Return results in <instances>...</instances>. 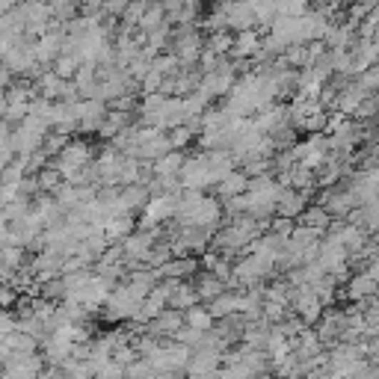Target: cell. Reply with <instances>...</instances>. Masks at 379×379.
<instances>
[{
	"instance_id": "17",
	"label": "cell",
	"mask_w": 379,
	"mask_h": 379,
	"mask_svg": "<svg viewBox=\"0 0 379 379\" xmlns=\"http://www.w3.org/2000/svg\"><path fill=\"white\" fill-rule=\"evenodd\" d=\"M329 223H332V216L320 205H308L303 213L296 216V226H305V228H314V231H326Z\"/></svg>"
},
{
	"instance_id": "30",
	"label": "cell",
	"mask_w": 379,
	"mask_h": 379,
	"mask_svg": "<svg viewBox=\"0 0 379 379\" xmlns=\"http://www.w3.org/2000/svg\"><path fill=\"white\" fill-rule=\"evenodd\" d=\"M48 9H51V21H56V24H69L71 18H77V4H69V0L48 4Z\"/></svg>"
},
{
	"instance_id": "21",
	"label": "cell",
	"mask_w": 379,
	"mask_h": 379,
	"mask_svg": "<svg viewBox=\"0 0 379 379\" xmlns=\"http://www.w3.org/2000/svg\"><path fill=\"white\" fill-rule=\"evenodd\" d=\"M4 347L9 350V353H21V355H30V353H39V344L33 341L30 335H24V332H12V335H6V341H4Z\"/></svg>"
},
{
	"instance_id": "28",
	"label": "cell",
	"mask_w": 379,
	"mask_h": 379,
	"mask_svg": "<svg viewBox=\"0 0 379 379\" xmlns=\"http://www.w3.org/2000/svg\"><path fill=\"white\" fill-rule=\"evenodd\" d=\"M139 184V161L136 157H122V172H118V187Z\"/></svg>"
},
{
	"instance_id": "41",
	"label": "cell",
	"mask_w": 379,
	"mask_h": 379,
	"mask_svg": "<svg viewBox=\"0 0 379 379\" xmlns=\"http://www.w3.org/2000/svg\"><path fill=\"white\" fill-rule=\"evenodd\" d=\"M15 332V317H12V311H0V338L6 341V335H12Z\"/></svg>"
},
{
	"instance_id": "33",
	"label": "cell",
	"mask_w": 379,
	"mask_h": 379,
	"mask_svg": "<svg viewBox=\"0 0 379 379\" xmlns=\"http://www.w3.org/2000/svg\"><path fill=\"white\" fill-rule=\"evenodd\" d=\"M69 139L71 136H63V133H56V131H51L45 139H42V151L48 154V157H56L59 151H63L66 146H69Z\"/></svg>"
},
{
	"instance_id": "38",
	"label": "cell",
	"mask_w": 379,
	"mask_h": 379,
	"mask_svg": "<svg viewBox=\"0 0 379 379\" xmlns=\"http://www.w3.org/2000/svg\"><path fill=\"white\" fill-rule=\"evenodd\" d=\"M370 118H376V95H368L355 110V122H370Z\"/></svg>"
},
{
	"instance_id": "8",
	"label": "cell",
	"mask_w": 379,
	"mask_h": 379,
	"mask_svg": "<svg viewBox=\"0 0 379 379\" xmlns=\"http://www.w3.org/2000/svg\"><path fill=\"white\" fill-rule=\"evenodd\" d=\"M226 30L243 33V30H255V18H252V4H226Z\"/></svg>"
},
{
	"instance_id": "19",
	"label": "cell",
	"mask_w": 379,
	"mask_h": 379,
	"mask_svg": "<svg viewBox=\"0 0 379 379\" xmlns=\"http://www.w3.org/2000/svg\"><path fill=\"white\" fill-rule=\"evenodd\" d=\"M184 326L196 329V332H211L213 329V317L208 314L205 305H193L184 311Z\"/></svg>"
},
{
	"instance_id": "23",
	"label": "cell",
	"mask_w": 379,
	"mask_h": 379,
	"mask_svg": "<svg viewBox=\"0 0 379 379\" xmlns=\"http://www.w3.org/2000/svg\"><path fill=\"white\" fill-rule=\"evenodd\" d=\"M231 33L228 30H223V33H211L208 39H205V51H211L213 56H228V51H231Z\"/></svg>"
},
{
	"instance_id": "14",
	"label": "cell",
	"mask_w": 379,
	"mask_h": 379,
	"mask_svg": "<svg viewBox=\"0 0 379 379\" xmlns=\"http://www.w3.org/2000/svg\"><path fill=\"white\" fill-rule=\"evenodd\" d=\"M184 161H187V151H166L163 157H157V161L151 163L154 178H172V175H178V172H181V166H184Z\"/></svg>"
},
{
	"instance_id": "31",
	"label": "cell",
	"mask_w": 379,
	"mask_h": 379,
	"mask_svg": "<svg viewBox=\"0 0 379 379\" xmlns=\"http://www.w3.org/2000/svg\"><path fill=\"white\" fill-rule=\"evenodd\" d=\"M202 335H205V332H196V329H190V326H181V329L172 335V341L181 344V347H187V350H196L198 344H202Z\"/></svg>"
},
{
	"instance_id": "25",
	"label": "cell",
	"mask_w": 379,
	"mask_h": 379,
	"mask_svg": "<svg viewBox=\"0 0 379 379\" xmlns=\"http://www.w3.org/2000/svg\"><path fill=\"white\" fill-rule=\"evenodd\" d=\"M0 258H4L6 270H9V273H15V270L27 267L30 252H27V249H15V246H4V249H0Z\"/></svg>"
},
{
	"instance_id": "13",
	"label": "cell",
	"mask_w": 379,
	"mask_h": 379,
	"mask_svg": "<svg viewBox=\"0 0 379 379\" xmlns=\"http://www.w3.org/2000/svg\"><path fill=\"white\" fill-rule=\"evenodd\" d=\"M246 187H249V178H246L241 169H234V172H228V175L223 178V181L216 184V196H219V202H226V198L243 196Z\"/></svg>"
},
{
	"instance_id": "39",
	"label": "cell",
	"mask_w": 379,
	"mask_h": 379,
	"mask_svg": "<svg viewBox=\"0 0 379 379\" xmlns=\"http://www.w3.org/2000/svg\"><path fill=\"white\" fill-rule=\"evenodd\" d=\"M110 362H116L118 368H128L131 362H136V353H133V347H131V344H125V347H118V350H113V355H110Z\"/></svg>"
},
{
	"instance_id": "1",
	"label": "cell",
	"mask_w": 379,
	"mask_h": 379,
	"mask_svg": "<svg viewBox=\"0 0 379 379\" xmlns=\"http://www.w3.org/2000/svg\"><path fill=\"white\" fill-rule=\"evenodd\" d=\"M92 161H95L92 143H89V139H84V136H77V139H69V146L59 151L56 157H51V166H54V169L59 172V178L66 181L69 175L86 169Z\"/></svg>"
},
{
	"instance_id": "9",
	"label": "cell",
	"mask_w": 379,
	"mask_h": 379,
	"mask_svg": "<svg viewBox=\"0 0 379 379\" xmlns=\"http://www.w3.org/2000/svg\"><path fill=\"white\" fill-rule=\"evenodd\" d=\"M190 285H193V290L198 296V305H208L211 299H216L219 293H226V285L219 282V278H213L211 273H202V270L190 278Z\"/></svg>"
},
{
	"instance_id": "32",
	"label": "cell",
	"mask_w": 379,
	"mask_h": 379,
	"mask_svg": "<svg viewBox=\"0 0 379 379\" xmlns=\"http://www.w3.org/2000/svg\"><path fill=\"white\" fill-rule=\"evenodd\" d=\"M353 84L358 86V92H365V95H373V92H376V86H379V69L373 66V69L362 71V74H358Z\"/></svg>"
},
{
	"instance_id": "35",
	"label": "cell",
	"mask_w": 379,
	"mask_h": 379,
	"mask_svg": "<svg viewBox=\"0 0 379 379\" xmlns=\"http://www.w3.org/2000/svg\"><path fill=\"white\" fill-rule=\"evenodd\" d=\"M308 12V4H299V0H288V4H276V15L282 18H303Z\"/></svg>"
},
{
	"instance_id": "3",
	"label": "cell",
	"mask_w": 379,
	"mask_h": 379,
	"mask_svg": "<svg viewBox=\"0 0 379 379\" xmlns=\"http://www.w3.org/2000/svg\"><path fill=\"white\" fill-rule=\"evenodd\" d=\"M157 282L161 278H172V282H190V278L198 273V258H169L163 267H157Z\"/></svg>"
},
{
	"instance_id": "4",
	"label": "cell",
	"mask_w": 379,
	"mask_h": 379,
	"mask_svg": "<svg viewBox=\"0 0 379 379\" xmlns=\"http://www.w3.org/2000/svg\"><path fill=\"white\" fill-rule=\"evenodd\" d=\"M77 104H63V101H54V110H51V131L63 133V136H71L77 133Z\"/></svg>"
},
{
	"instance_id": "42",
	"label": "cell",
	"mask_w": 379,
	"mask_h": 379,
	"mask_svg": "<svg viewBox=\"0 0 379 379\" xmlns=\"http://www.w3.org/2000/svg\"><path fill=\"white\" fill-rule=\"evenodd\" d=\"M18 198V193H15V187H6V184H0V211H4L9 202H15Z\"/></svg>"
},
{
	"instance_id": "5",
	"label": "cell",
	"mask_w": 379,
	"mask_h": 379,
	"mask_svg": "<svg viewBox=\"0 0 379 379\" xmlns=\"http://www.w3.org/2000/svg\"><path fill=\"white\" fill-rule=\"evenodd\" d=\"M370 296H376V282L365 273H353L341 288V299H350V303H365Z\"/></svg>"
},
{
	"instance_id": "22",
	"label": "cell",
	"mask_w": 379,
	"mask_h": 379,
	"mask_svg": "<svg viewBox=\"0 0 379 379\" xmlns=\"http://www.w3.org/2000/svg\"><path fill=\"white\" fill-rule=\"evenodd\" d=\"M36 184H39V193H42V196H54L59 187H63V178H59V172L54 166H45L42 172L36 175Z\"/></svg>"
},
{
	"instance_id": "24",
	"label": "cell",
	"mask_w": 379,
	"mask_h": 379,
	"mask_svg": "<svg viewBox=\"0 0 379 379\" xmlns=\"http://www.w3.org/2000/svg\"><path fill=\"white\" fill-rule=\"evenodd\" d=\"M151 71L166 81V77H175L178 71H181V66H178V59H175L172 54H161V56L151 59Z\"/></svg>"
},
{
	"instance_id": "26",
	"label": "cell",
	"mask_w": 379,
	"mask_h": 379,
	"mask_svg": "<svg viewBox=\"0 0 379 379\" xmlns=\"http://www.w3.org/2000/svg\"><path fill=\"white\" fill-rule=\"evenodd\" d=\"M163 6L161 4H148V9H146V15L139 18V24H136V30H143V33H151V30H157L163 24Z\"/></svg>"
},
{
	"instance_id": "43",
	"label": "cell",
	"mask_w": 379,
	"mask_h": 379,
	"mask_svg": "<svg viewBox=\"0 0 379 379\" xmlns=\"http://www.w3.org/2000/svg\"><path fill=\"white\" fill-rule=\"evenodd\" d=\"M9 276H12V273L6 270V264H4V258H0V285H6V282H9Z\"/></svg>"
},
{
	"instance_id": "45",
	"label": "cell",
	"mask_w": 379,
	"mask_h": 379,
	"mask_svg": "<svg viewBox=\"0 0 379 379\" xmlns=\"http://www.w3.org/2000/svg\"><path fill=\"white\" fill-rule=\"evenodd\" d=\"M285 379H288V376H285Z\"/></svg>"
},
{
	"instance_id": "16",
	"label": "cell",
	"mask_w": 379,
	"mask_h": 379,
	"mask_svg": "<svg viewBox=\"0 0 379 379\" xmlns=\"http://www.w3.org/2000/svg\"><path fill=\"white\" fill-rule=\"evenodd\" d=\"M193 305H198V296H196L193 285H190V282H178L175 290H172V296H169V303H166V308L184 314V311L193 308Z\"/></svg>"
},
{
	"instance_id": "18",
	"label": "cell",
	"mask_w": 379,
	"mask_h": 379,
	"mask_svg": "<svg viewBox=\"0 0 379 379\" xmlns=\"http://www.w3.org/2000/svg\"><path fill=\"white\" fill-rule=\"evenodd\" d=\"M148 190L143 187V184H133V187H122V205H125V211L133 216L136 211H143L146 205H148Z\"/></svg>"
},
{
	"instance_id": "27",
	"label": "cell",
	"mask_w": 379,
	"mask_h": 379,
	"mask_svg": "<svg viewBox=\"0 0 379 379\" xmlns=\"http://www.w3.org/2000/svg\"><path fill=\"white\" fill-rule=\"evenodd\" d=\"M166 139H169V148H172V151H187V148H190V143L196 139V133H193L187 125H181V128L166 131Z\"/></svg>"
},
{
	"instance_id": "29",
	"label": "cell",
	"mask_w": 379,
	"mask_h": 379,
	"mask_svg": "<svg viewBox=\"0 0 379 379\" xmlns=\"http://www.w3.org/2000/svg\"><path fill=\"white\" fill-rule=\"evenodd\" d=\"M77 69H81V59H74V56H56V63L51 66V71L59 77V81H71L77 74Z\"/></svg>"
},
{
	"instance_id": "7",
	"label": "cell",
	"mask_w": 379,
	"mask_h": 379,
	"mask_svg": "<svg viewBox=\"0 0 379 379\" xmlns=\"http://www.w3.org/2000/svg\"><path fill=\"white\" fill-rule=\"evenodd\" d=\"M258 51H261V33H258V30H243V33H234L228 59H252Z\"/></svg>"
},
{
	"instance_id": "44",
	"label": "cell",
	"mask_w": 379,
	"mask_h": 379,
	"mask_svg": "<svg viewBox=\"0 0 379 379\" xmlns=\"http://www.w3.org/2000/svg\"><path fill=\"white\" fill-rule=\"evenodd\" d=\"M6 228H9V226L4 223V219H0V249H4V237H6Z\"/></svg>"
},
{
	"instance_id": "11",
	"label": "cell",
	"mask_w": 379,
	"mask_h": 379,
	"mask_svg": "<svg viewBox=\"0 0 379 379\" xmlns=\"http://www.w3.org/2000/svg\"><path fill=\"white\" fill-rule=\"evenodd\" d=\"M365 92H358V86L350 81L347 86H341L338 89V98H335V113H341V116H355V110L362 107V101H365Z\"/></svg>"
},
{
	"instance_id": "6",
	"label": "cell",
	"mask_w": 379,
	"mask_h": 379,
	"mask_svg": "<svg viewBox=\"0 0 379 379\" xmlns=\"http://www.w3.org/2000/svg\"><path fill=\"white\" fill-rule=\"evenodd\" d=\"M308 208V198L305 196H299L296 190H282L276 198V208H273V216H282V219H293L296 223V216L303 213Z\"/></svg>"
},
{
	"instance_id": "34",
	"label": "cell",
	"mask_w": 379,
	"mask_h": 379,
	"mask_svg": "<svg viewBox=\"0 0 379 379\" xmlns=\"http://www.w3.org/2000/svg\"><path fill=\"white\" fill-rule=\"evenodd\" d=\"M146 9H148V0H133V4H128L125 15H122V24L136 27V24H139V18L146 15Z\"/></svg>"
},
{
	"instance_id": "12",
	"label": "cell",
	"mask_w": 379,
	"mask_h": 379,
	"mask_svg": "<svg viewBox=\"0 0 379 379\" xmlns=\"http://www.w3.org/2000/svg\"><path fill=\"white\" fill-rule=\"evenodd\" d=\"M205 308H208V314L213 317V323H216V320H226V317L237 314V308H241V293L226 290V293H219L216 299H211Z\"/></svg>"
},
{
	"instance_id": "40",
	"label": "cell",
	"mask_w": 379,
	"mask_h": 379,
	"mask_svg": "<svg viewBox=\"0 0 379 379\" xmlns=\"http://www.w3.org/2000/svg\"><path fill=\"white\" fill-rule=\"evenodd\" d=\"M95 379H125V368H118L116 362H104L95 370Z\"/></svg>"
},
{
	"instance_id": "36",
	"label": "cell",
	"mask_w": 379,
	"mask_h": 379,
	"mask_svg": "<svg viewBox=\"0 0 379 379\" xmlns=\"http://www.w3.org/2000/svg\"><path fill=\"white\" fill-rule=\"evenodd\" d=\"M151 365L146 362V358H136V362H131L125 368V379H151Z\"/></svg>"
},
{
	"instance_id": "15",
	"label": "cell",
	"mask_w": 379,
	"mask_h": 379,
	"mask_svg": "<svg viewBox=\"0 0 379 379\" xmlns=\"http://www.w3.org/2000/svg\"><path fill=\"white\" fill-rule=\"evenodd\" d=\"M59 86H63V81L51 71V69H45L42 74L33 81V92H36V98H45V101H56V95H59Z\"/></svg>"
},
{
	"instance_id": "2",
	"label": "cell",
	"mask_w": 379,
	"mask_h": 379,
	"mask_svg": "<svg viewBox=\"0 0 379 379\" xmlns=\"http://www.w3.org/2000/svg\"><path fill=\"white\" fill-rule=\"evenodd\" d=\"M219 223H223V205H219V198H213V196H202V202L196 205V211H193V216H190V223L187 226H193V228H202V231H216L219 228Z\"/></svg>"
},
{
	"instance_id": "10",
	"label": "cell",
	"mask_w": 379,
	"mask_h": 379,
	"mask_svg": "<svg viewBox=\"0 0 379 379\" xmlns=\"http://www.w3.org/2000/svg\"><path fill=\"white\" fill-rule=\"evenodd\" d=\"M104 237H107V243L110 246H118L122 241H128V237L136 231V216H113L104 223Z\"/></svg>"
},
{
	"instance_id": "20",
	"label": "cell",
	"mask_w": 379,
	"mask_h": 379,
	"mask_svg": "<svg viewBox=\"0 0 379 379\" xmlns=\"http://www.w3.org/2000/svg\"><path fill=\"white\" fill-rule=\"evenodd\" d=\"M24 175H27V161L24 157H15L12 163L4 166V172H0V184H6V187H18L24 181Z\"/></svg>"
},
{
	"instance_id": "37",
	"label": "cell",
	"mask_w": 379,
	"mask_h": 379,
	"mask_svg": "<svg viewBox=\"0 0 379 379\" xmlns=\"http://www.w3.org/2000/svg\"><path fill=\"white\" fill-rule=\"evenodd\" d=\"M293 219H282V216H270V234L276 237H282V241H288L290 231H293Z\"/></svg>"
}]
</instances>
